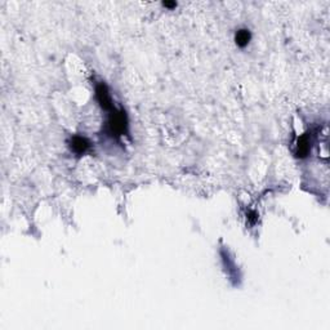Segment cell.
Returning a JSON list of instances; mask_svg holds the SVG:
<instances>
[{
	"label": "cell",
	"mask_w": 330,
	"mask_h": 330,
	"mask_svg": "<svg viewBox=\"0 0 330 330\" xmlns=\"http://www.w3.org/2000/svg\"><path fill=\"white\" fill-rule=\"evenodd\" d=\"M106 133L114 140H119L122 135L128 134V117L123 108H112L108 114L105 128Z\"/></svg>",
	"instance_id": "1"
},
{
	"label": "cell",
	"mask_w": 330,
	"mask_h": 330,
	"mask_svg": "<svg viewBox=\"0 0 330 330\" xmlns=\"http://www.w3.org/2000/svg\"><path fill=\"white\" fill-rule=\"evenodd\" d=\"M95 100L100 103L101 108L105 111L110 112L114 108V103H112V98L108 92V88L105 83H98L95 85Z\"/></svg>",
	"instance_id": "2"
},
{
	"label": "cell",
	"mask_w": 330,
	"mask_h": 330,
	"mask_svg": "<svg viewBox=\"0 0 330 330\" xmlns=\"http://www.w3.org/2000/svg\"><path fill=\"white\" fill-rule=\"evenodd\" d=\"M69 146L72 152L76 153L77 156H82L89 151L92 143H90V141L88 140V138L82 137V135H74V137L70 140Z\"/></svg>",
	"instance_id": "3"
},
{
	"label": "cell",
	"mask_w": 330,
	"mask_h": 330,
	"mask_svg": "<svg viewBox=\"0 0 330 330\" xmlns=\"http://www.w3.org/2000/svg\"><path fill=\"white\" fill-rule=\"evenodd\" d=\"M312 147V138L311 133H304L301 137L298 138V142H297V148H296V156L299 159H304L308 156L309 151H311Z\"/></svg>",
	"instance_id": "4"
},
{
	"label": "cell",
	"mask_w": 330,
	"mask_h": 330,
	"mask_svg": "<svg viewBox=\"0 0 330 330\" xmlns=\"http://www.w3.org/2000/svg\"><path fill=\"white\" fill-rule=\"evenodd\" d=\"M221 257H222L223 261V266L226 267V271H227V275L231 278V280H239V272H238V267H236L235 261L230 257L228 251L226 249H222L221 250Z\"/></svg>",
	"instance_id": "5"
},
{
	"label": "cell",
	"mask_w": 330,
	"mask_h": 330,
	"mask_svg": "<svg viewBox=\"0 0 330 330\" xmlns=\"http://www.w3.org/2000/svg\"><path fill=\"white\" fill-rule=\"evenodd\" d=\"M251 40V32L248 29H240L235 34V43L239 48H245Z\"/></svg>",
	"instance_id": "6"
},
{
	"label": "cell",
	"mask_w": 330,
	"mask_h": 330,
	"mask_svg": "<svg viewBox=\"0 0 330 330\" xmlns=\"http://www.w3.org/2000/svg\"><path fill=\"white\" fill-rule=\"evenodd\" d=\"M163 7L168 9H174L177 7V3L176 2H163Z\"/></svg>",
	"instance_id": "7"
}]
</instances>
